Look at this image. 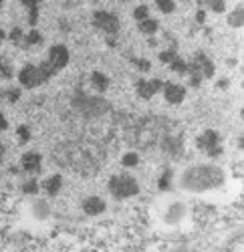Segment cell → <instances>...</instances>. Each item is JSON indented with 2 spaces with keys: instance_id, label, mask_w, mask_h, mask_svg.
<instances>
[{
  "instance_id": "cell-9",
  "label": "cell",
  "mask_w": 244,
  "mask_h": 252,
  "mask_svg": "<svg viewBox=\"0 0 244 252\" xmlns=\"http://www.w3.org/2000/svg\"><path fill=\"white\" fill-rule=\"evenodd\" d=\"M166 97H168L170 101H180L182 97H184V89H180V87H176V85H168V87H166Z\"/></svg>"
},
{
  "instance_id": "cell-22",
  "label": "cell",
  "mask_w": 244,
  "mask_h": 252,
  "mask_svg": "<svg viewBox=\"0 0 244 252\" xmlns=\"http://www.w3.org/2000/svg\"><path fill=\"white\" fill-rule=\"evenodd\" d=\"M182 2H188V0H182Z\"/></svg>"
},
{
  "instance_id": "cell-19",
  "label": "cell",
  "mask_w": 244,
  "mask_h": 252,
  "mask_svg": "<svg viewBox=\"0 0 244 252\" xmlns=\"http://www.w3.org/2000/svg\"><path fill=\"white\" fill-rule=\"evenodd\" d=\"M174 69H178V71H184V65H182V61H174Z\"/></svg>"
},
{
  "instance_id": "cell-7",
  "label": "cell",
  "mask_w": 244,
  "mask_h": 252,
  "mask_svg": "<svg viewBox=\"0 0 244 252\" xmlns=\"http://www.w3.org/2000/svg\"><path fill=\"white\" fill-rule=\"evenodd\" d=\"M226 20H228V25H230V27L240 29V27H242V20H244V8H242V4H238V6L226 16Z\"/></svg>"
},
{
  "instance_id": "cell-5",
  "label": "cell",
  "mask_w": 244,
  "mask_h": 252,
  "mask_svg": "<svg viewBox=\"0 0 244 252\" xmlns=\"http://www.w3.org/2000/svg\"><path fill=\"white\" fill-rule=\"evenodd\" d=\"M137 29H139V32H144V34H155L157 32V29H159V23L155 18H146V20H139L137 23Z\"/></svg>"
},
{
  "instance_id": "cell-16",
  "label": "cell",
  "mask_w": 244,
  "mask_h": 252,
  "mask_svg": "<svg viewBox=\"0 0 244 252\" xmlns=\"http://www.w3.org/2000/svg\"><path fill=\"white\" fill-rule=\"evenodd\" d=\"M204 20H206V10H202V8H200V10L196 12V23H200V25H202Z\"/></svg>"
},
{
  "instance_id": "cell-2",
  "label": "cell",
  "mask_w": 244,
  "mask_h": 252,
  "mask_svg": "<svg viewBox=\"0 0 244 252\" xmlns=\"http://www.w3.org/2000/svg\"><path fill=\"white\" fill-rule=\"evenodd\" d=\"M91 23H93V27L97 31L105 32V34H115L119 31V27H121L119 16L115 12H109V10H95Z\"/></svg>"
},
{
  "instance_id": "cell-14",
  "label": "cell",
  "mask_w": 244,
  "mask_h": 252,
  "mask_svg": "<svg viewBox=\"0 0 244 252\" xmlns=\"http://www.w3.org/2000/svg\"><path fill=\"white\" fill-rule=\"evenodd\" d=\"M155 89H157V83H150V85H141L139 87V91L144 93V95H152Z\"/></svg>"
},
{
  "instance_id": "cell-8",
  "label": "cell",
  "mask_w": 244,
  "mask_h": 252,
  "mask_svg": "<svg viewBox=\"0 0 244 252\" xmlns=\"http://www.w3.org/2000/svg\"><path fill=\"white\" fill-rule=\"evenodd\" d=\"M155 6L161 14H172L176 10V2L174 0H155Z\"/></svg>"
},
{
  "instance_id": "cell-11",
  "label": "cell",
  "mask_w": 244,
  "mask_h": 252,
  "mask_svg": "<svg viewBox=\"0 0 244 252\" xmlns=\"http://www.w3.org/2000/svg\"><path fill=\"white\" fill-rule=\"evenodd\" d=\"M206 4H208V6H210V10H212V12H216V14L226 12V0H208Z\"/></svg>"
},
{
  "instance_id": "cell-18",
  "label": "cell",
  "mask_w": 244,
  "mask_h": 252,
  "mask_svg": "<svg viewBox=\"0 0 244 252\" xmlns=\"http://www.w3.org/2000/svg\"><path fill=\"white\" fill-rule=\"evenodd\" d=\"M123 163H125V165H133V163H135V156H127Z\"/></svg>"
},
{
  "instance_id": "cell-20",
  "label": "cell",
  "mask_w": 244,
  "mask_h": 252,
  "mask_svg": "<svg viewBox=\"0 0 244 252\" xmlns=\"http://www.w3.org/2000/svg\"><path fill=\"white\" fill-rule=\"evenodd\" d=\"M4 38H6V34H4V31H2V29H0V43H2Z\"/></svg>"
},
{
  "instance_id": "cell-6",
  "label": "cell",
  "mask_w": 244,
  "mask_h": 252,
  "mask_svg": "<svg viewBox=\"0 0 244 252\" xmlns=\"http://www.w3.org/2000/svg\"><path fill=\"white\" fill-rule=\"evenodd\" d=\"M111 188L117 196H127L129 192H133V184L129 180H113Z\"/></svg>"
},
{
  "instance_id": "cell-1",
  "label": "cell",
  "mask_w": 244,
  "mask_h": 252,
  "mask_svg": "<svg viewBox=\"0 0 244 252\" xmlns=\"http://www.w3.org/2000/svg\"><path fill=\"white\" fill-rule=\"evenodd\" d=\"M67 59H69L67 47L55 45V47L49 51V57H47V61L43 63V67H32V65H29V67H25L23 71H20V81H23V85H27V87H34V85H38V83H43L49 75L57 73L61 67H65Z\"/></svg>"
},
{
  "instance_id": "cell-15",
  "label": "cell",
  "mask_w": 244,
  "mask_h": 252,
  "mask_svg": "<svg viewBox=\"0 0 244 252\" xmlns=\"http://www.w3.org/2000/svg\"><path fill=\"white\" fill-rule=\"evenodd\" d=\"M93 79H95V85H97L99 89H105V87H107V83H105V77H103V75H95Z\"/></svg>"
},
{
  "instance_id": "cell-21",
  "label": "cell",
  "mask_w": 244,
  "mask_h": 252,
  "mask_svg": "<svg viewBox=\"0 0 244 252\" xmlns=\"http://www.w3.org/2000/svg\"><path fill=\"white\" fill-rule=\"evenodd\" d=\"M0 125H2V127H4V119H2V117H0Z\"/></svg>"
},
{
  "instance_id": "cell-4",
  "label": "cell",
  "mask_w": 244,
  "mask_h": 252,
  "mask_svg": "<svg viewBox=\"0 0 244 252\" xmlns=\"http://www.w3.org/2000/svg\"><path fill=\"white\" fill-rule=\"evenodd\" d=\"M40 40H43V36H40V32H38L36 29H30L29 32H25V38H23V45H20V47H23L25 51H29L30 47L38 45V43H40Z\"/></svg>"
},
{
  "instance_id": "cell-3",
  "label": "cell",
  "mask_w": 244,
  "mask_h": 252,
  "mask_svg": "<svg viewBox=\"0 0 244 252\" xmlns=\"http://www.w3.org/2000/svg\"><path fill=\"white\" fill-rule=\"evenodd\" d=\"M29 12V25L34 29L38 23V16H40V0H18Z\"/></svg>"
},
{
  "instance_id": "cell-13",
  "label": "cell",
  "mask_w": 244,
  "mask_h": 252,
  "mask_svg": "<svg viewBox=\"0 0 244 252\" xmlns=\"http://www.w3.org/2000/svg\"><path fill=\"white\" fill-rule=\"evenodd\" d=\"M25 165H27V170H36V167H38V158L32 156V154H29L25 158Z\"/></svg>"
},
{
  "instance_id": "cell-17",
  "label": "cell",
  "mask_w": 244,
  "mask_h": 252,
  "mask_svg": "<svg viewBox=\"0 0 244 252\" xmlns=\"http://www.w3.org/2000/svg\"><path fill=\"white\" fill-rule=\"evenodd\" d=\"M174 59V53L168 51V53H161V61H172Z\"/></svg>"
},
{
  "instance_id": "cell-10",
  "label": "cell",
  "mask_w": 244,
  "mask_h": 252,
  "mask_svg": "<svg viewBox=\"0 0 244 252\" xmlns=\"http://www.w3.org/2000/svg\"><path fill=\"white\" fill-rule=\"evenodd\" d=\"M148 16H150V6L148 4H139V6L133 8V18L137 20V23L139 20H146Z\"/></svg>"
},
{
  "instance_id": "cell-12",
  "label": "cell",
  "mask_w": 244,
  "mask_h": 252,
  "mask_svg": "<svg viewBox=\"0 0 244 252\" xmlns=\"http://www.w3.org/2000/svg\"><path fill=\"white\" fill-rule=\"evenodd\" d=\"M8 36H10V40H12L14 45H18V47H20V45H23L25 32H23V29H18V27H16V29H12V31H10V34H8Z\"/></svg>"
}]
</instances>
